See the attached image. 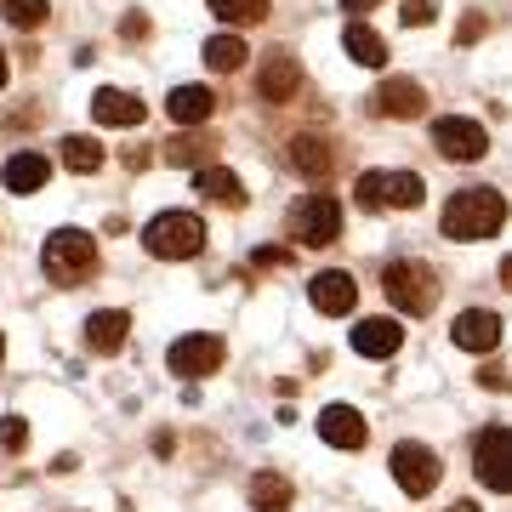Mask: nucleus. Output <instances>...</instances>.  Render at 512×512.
I'll list each match as a JSON object with an SVG mask.
<instances>
[{
    "mask_svg": "<svg viewBox=\"0 0 512 512\" xmlns=\"http://www.w3.org/2000/svg\"><path fill=\"white\" fill-rule=\"evenodd\" d=\"M211 137H171V143H165V160L171 165H211Z\"/></svg>",
    "mask_w": 512,
    "mask_h": 512,
    "instance_id": "nucleus-28",
    "label": "nucleus"
},
{
    "mask_svg": "<svg viewBox=\"0 0 512 512\" xmlns=\"http://www.w3.org/2000/svg\"><path fill=\"white\" fill-rule=\"evenodd\" d=\"M0 353H6V342H0Z\"/></svg>",
    "mask_w": 512,
    "mask_h": 512,
    "instance_id": "nucleus-37",
    "label": "nucleus"
},
{
    "mask_svg": "<svg viewBox=\"0 0 512 512\" xmlns=\"http://www.w3.org/2000/svg\"><path fill=\"white\" fill-rule=\"evenodd\" d=\"M205 63H211L217 74H234V69L251 63V52H245V40H239V35H211V40H205Z\"/></svg>",
    "mask_w": 512,
    "mask_h": 512,
    "instance_id": "nucleus-24",
    "label": "nucleus"
},
{
    "mask_svg": "<svg viewBox=\"0 0 512 512\" xmlns=\"http://www.w3.org/2000/svg\"><path fill=\"white\" fill-rule=\"evenodd\" d=\"M308 296H313V308H319V313H353V308H359V285H353V274H342V268L313 274Z\"/></svg>",
    "mask_w": 512,
    "mask_h": 512,
    "instance_id": "nucleus-12",
    "label": "nucleus"
},
{
    "mask_svg": "<svg viewBox=\"0 0 512 512\" xmlns=\"http://www.w3.org/2000/svg\"><path fill=\"white\" fill-rule=\"evenodd\" d=\"M507 222V200L495 188H461L444 205V239H495Z\"/></svg>",
    "mask_w": 512,
    "mask_h": 512,
    "instance_id": "nucleus-1",
    "label": "nucleus"
},
{
    "mask_svg": "<svg viewBox=\"0 0 512 512\" xmlns=\"http://www.w3.org/2000/svg\"><path fill=\"white\" fill-rule=\"evenodd\" d=\"M291 165L302 171V177H313V183H325V177H330V148L319 143V137H296V143H291Z\"/></svg>",
    "mask_w": 512,
    "mask_h": 512,
    "instance_id": "nucleus-25",
    "label": "nucleus"
},
{
    "mask_svg": "<svg viewBox=\"0 0 512 512\" xmlns=\"http://www.w3.org/2000/svg\"><path fill=\"white\" fill-rule=\"evenodd\" d=\"M120 35H126V40H143V35H148V18H137V12H131V18L120 23Z\"/></svg>",
    "mask_w": 512,
    "mask_h": 512,
    "instance_id": "nucleus-33",
    "label": "nucleus"
},
{
    "mask_svg": "<svg viewBox=\"0 0 512 512\" xmlns=\"http://www.w3.org/2000/svg\"><path fill=\"white\" fill-rule=\"evenodd\" d=\"M46 177H52V160H46V154H35V148L12 154V160H6V171H0L6 194H35V188L46 183Z\"/></svg>",
    "mask_w": 512,
    "mask_h": 512,
    "instance_id": "nucleus-19",
    "label": "nucleus"
},
{
    "mask_svg": "<svg viewBox=\"0 0 512 512\" xmlns=\"http://www.w3.org/2000/svg\"><path fill=\"white\" fill-rule=\"evenodd\" d=\"M200 194L217 205H245V188H239V177L228 165H200Z\"/></svg>",
    "mask_w": 512,
    "mask_h": 512,
    "instance_id": "nucleus-22",
    "label": "nucleus"
},
{
    "mask_svg": "<svg viewBox=\"0 0 512 512\" xmlns=\"http://www.w3.org/2000/svg\"><path fill=\"white\" fill-rule=\"evenodd\" d=\"M450 336H456V348H467V353H495L501 348V319H495L490 308H467V313H456Z\"/></svg>",
    "mask_w": 512,
    "mask_h": 512,
    "instance_id": "nucleus-11",
    "label": "nucleus"
},
{
    "mask_svg": "<svg viewBox=\"0 0 512 512\" xmlns=\"http://www.w3.org/2000/svg\"><path fill=\"white\" fill-rule=\"evenodd\" d=\"M410 29H427V23L439 18V0H404V12H399Z\"/></svg>",
    "mask_w": 512,
    "mask_h": 512,
    "instance_id": "nucleus-30",
    "label": "nucleus"
},
{
    "mask_svg": "<svg viewBox=\"0 0 512 512\" xmlns=\"http://www.w3.org/2000/svg\"><path fill=\"white\" fill-rule=\"evenodd\" d=\"M6 23L12 29H40L46 23V0H6Z\"/></svg>",
    "mask_w": 512,
    "mask_h": 512,
    "instance_id": "nucleus-29",
    "label": "nucleus"
},
{
    "mask_svg": "<svg viewBox=\"0 0 512 512\" xmlns=\"http://www.w3.org/2000/svg\"><path fill=\"white\" fill-rule=\"evenodd\" d=\"M353 194H359L365 211H416L427 200V183H421L416 171H365L353 183Z\"/></svg>",
    "mask_w": 512,
    "mask_h": 512,
    "instance_id": "nucleus-5",
    "label": "nucleus"
},
{
    "mask_svg": "<svg viewBox=\"0 0 512 512\" xmlns=\"http://www.w3.org/2000/svg\"><path fill=\"white\" fill-rule=\"evenodd\" d=\"M6 74H12V63H6V52H0V86H6Z\"/></svg>",
    "mask_w": 512,
    "mask_h": 512,
    "instance_id": "nucleus-36",
    "label": "nucleus"
},
{
    "mask_svg": "<svg viewBox=\"0 0 512 512\" xmlns=\"http://www.w3.org/2000/svg\"><path fill=\"white\" fill-rule=\"evenodd\" d=\"M0 444H6V450H23V444H29V427H23V416H6V421H0Z\"/></svg>",
    "mask_w": 512,
    "mask_h": 512,
    "instance_id": "nucleus-31",
    "label": "nucleus"
},
{
    "mask_svg": "<svg viewBox=\"0 0 512 512\" xmlns=\"http://www.w3.org/2000/svg\"><path fill=\"white\" fill-rule=\"evenodd\" d=\"M478 382L490 387V393H501V387H507V370H501V365H484V370H478Z\"/></svg>",
    "mask_w": 512,
    "mask_h": 512,
    "instance_id": "nucleus-32",
    "label": "nucleus"
},
{
    "mask_svg": "<svg viewBox=\"0 0 512 512\" xmlns=\"http://www.w3.org/2000/svg\"><path fill=\"white\" fill-rule=\"evenodd\" d=\"M165 114H171L177 126H205V120L217 114V92H211V86H177V92L165 97Z\"/></svg>",
    "mask_w": 512,
    "mask_h": 512,
    "instance_id": "nucleus-18",
    "label": "nucleus"
},
{
    "mask_svg": "<svg viewBox=\"0 0 512 512\" xmlns=\"http://www.w3.org/2000/svg\"><path fill=\"white\" fill-rule=\"evenodd\" d=\"M336 234H342V205L330 194H308L291 211V239H302V245H330Z\"/></svg>",
    "mask_w": 512,
    "mask_h": 512,
    "instance_id": "nucleus-7",
    "label": "nucleus"
},
{
    "mask_svg": "<svg viewBox=\"0 0 512 512\" xmlns=\"http://www.w3.org/2000/svg\"><path fill=\"white\" fill-rule=\"evenodd\" d=\"M444 512H484L478 501H456V507H444Z\"/></svg>",
    "mask_w": 512,
    "mask_h": 512,
    "instance_id": "nucleus-35",
    "label": "nucleus"
},
{
    "mask_svg": "<svg viewBox=\"0 0 512 512\" xmlns=\"http://www.w3.org/2000/svg\"><path fill=\"white\" fill-rule=\"evenodd\" d=\"M319 433H325V444H336V450H359L365 444V416L353 410V404H325V416H319Z\"/></svg>",
    "mask_w": 512,
    "mask_h": 512,
    "instance_id": "nucleus-17",
    "label": "nucleus"
},
{
    "mask_svg": "<svg viewBox=\"0 0 512 512\" xmlns=\"http://www.w3.org/2000/svg\"><path fill=\"white\" fill-rule=\"evenodd\" d=\"M433 148H439L444 160H484L490 154V131L478 126V120L450 114V120H433Z\"/></svg>",
    "mask_w": 512,
    "mask_h": 512,
    "instance_id": "nucleus-8",
    "label": "nucleus"
},
{
    "mask_svg": "<svg viewBox=\"0 0 512 512\" xmlns=\"http://www.w3.org/2000/svg\"><path fill=\"white\" fill-rule=\"evenodd\" d=\"M143 245L160 262H188V256L205 251V222L194 211H160V217L143 228Z\"/></svg>",
    "mask_w": 512,
    "mask_h": 512,
    "instance_id": "nucleus-3",
    "label": "nucleus"
},
{
    "mask_svg": "<svg viewBox=\"0 0 512 512\" xmlns=\"http://www.w3.org/2000/svg\"><path fill=\"white\" fill-rule=\"evenodd\" d=\"M296 86H302L296 57H291V52H268V63H262V74H256V92L268 97V103H291Z\"/></svg>",
    "mask_w": 512,
    "mask_h": 512,
    "instance_id": "nucleus-13",
    "label": "nucleus"
},
{
    "mask_svg": "<svg viewBox=\"0 0 512 512\" xmlns=\"http://www.w3.org/2000/svg\"><path fill=\"white\" fill-rule=\"evenodd\" d=\"M211 18L234 23V29H251V23L268 18V0H211Z\"/></svg>",
    "mask_w": 512,
    "mask_h": 512,
    "instance_id": "nucleus-27",
    "label": "nucleus"
},
{
    "mask_svg": "<svg viewBox=\"0 0 512 512\" xmlns=\"http://www.w3.org/2000/svg\"><path fill=\"white\" fill-rule=\"evenodd\" d=\"M348 12H370V6H382V0H342Z\"/></svg>",
    "mask_w": 512,
    "mask_h": 512,
    "instance_id": "nucleus-34",
    "label": "nucleus"
},
{
    "mask_svg": "<svg viewBox=\"0 0 512 512\" xmlns=\"http://www.w3.org/2000/svg\"><path fill=\"white\" fill-rule=\"evenodd\" d=\"M291 478H279V473H256L251 478V507L256 512H285L291 507Z\"/></svg>",
    "mask_w": 512,
    "mask_h": 512,
    "instance_id": "nucleus-23",
    "label": "nucleus"
},
{
    "mask_svg": "<svg viewBox=\"0 0 512 512\" xmlns=\"http://www.w3.org/2000/svg\"><path fill=\"white\" fill-rule=\"evenodd\" d=\"M126 330H131V319L120 308L92 313V319H86V348H92V353H120V348H126Z\"/></svg>",
    "mask_w": 512,
    "mask_h": 512,
    "instance_id": "nucleus-20",
    "label": "nucleus"
},
{
    "mask_svg": "<svg viewBox=\"0 0 512 512\" xmlns=\"http://www.w3.org/2000/svg\"><path fill=\"white\" fill-rule=\"evenodd\" d=\"M439 456L427 450V444H416V439H404V444H393V484H399L404 495H433L439 490Z\"/></svg>",
    "mask_w": 512,
    "mask_h": 512,
    "instance_id": "nucleus-6",
    "label": "nucleus"
},
{
    "mask_svg": "<svg viewBox=\"0 0 512 512\" xmlns=\"http://www.w3.org/2000/svg\"><path fill=\"white\" fill-rule=\"evenodd\" d=\"M507 427H484L478 433V450H473V467H478V484L484 490H507L512 484V467H507Z\"/></svg>",
    "mask_w": 512,
    "mask_h": 512,
    "instance_id": "nucleus-10",
    "label": "nucleus"
},
{
    "mask_svg": "<svg viewBox=\"0 0 512 512\" xmlns=\"http://www.w3.org/2000/svg\"><path fill=\"white\" fill-rule=\"evenodd\" d=\"M382 291H387V302H393L399 313L421 319V313H433V302H439V274H433L427 262H387L382 268Z\"/></svg>",
    "mask_w": 512,
    "mask_h": 512,
    "instance_id": "nucleus-4",
    "label": "nucleus"
},
{
    "mask_svg": "<svg viewBox=\"0 0 512 512\" xmlns=\"http://www.w3.org/2000/svg\"><path fill=\"white\" fill-rule=\"evenodd\" d=\"M92 114H97V126H143V97H131V92H120V86H97V97H92Z\"/></svg>",
    "mask_w": 512,
    "mask_h": 512,
    "instance_id": "nucleus-15",
    "label": "nucleus"
},
{
    "mask_svg": "<svg viewBox=\"0 0 512 512\" xmlns=\"http://www.w3.org/2000/svg\"><path fill=\"white\" fill-rule=\"evenodd\" d=\"M370 103H376V114H387V120H416V114L427 109V92H421L416 80H382Z\"/></svg>",
    "mask_w": 512,
    "mask_h": 512,
    "instance_id": "nucleus-16",
    "label": "nucleus"
},
{
    "mask_svg": "<svg viewBox=\"0 0 512 512\" xmlns=\"http://www.w3.org/2000/svg\"><path fill=\"white\" fill-rule=\"evenodd\" d=\"M40 262H46V279H52V285L74 291V285H80V279L97 268V239L80 234V228H57V234L46 239Z\"/></svg>",
    "mask_w": 512,
    "mask_h": 512,
    "instance_id": "nucleus-2",
    "label": "nucleus"
},
{
    "mask_svg": "<svg viewBox=\"0 0 512 512\" xmlns=\"http://www.w3.org/2000/svg\"><path fill=\"white\" fill-rule=\"evenodd\" d=\"M222 342L217 336H183V342H171V376H188V382H200V376H211V370L222 365Z\"/></svg>",
    "mask_w": 512,
    "mask_h": 512,
    "instance_id": "nucleus-9",
    "label": "nucleus"
},
{
    "mask_svg": "<svg viewBox=\"0 0 512 512\" xmlns=\"http://www.w3.org/2000/svg\"><path fill=\"white\" fill-rule=\"evenodd\" d=\"M342 46H348V57H353V63H365V69H382V63H387V40L376 35V29H365V23H348Z\"/></svg>",
    "mask_w": 512,
    "mask_h": 512,
    "instance_id": "nucleus-21",
    "label": "nucleus"
},
{
    "mask_svg": "<svg viewBox=\"0 0 512 512\" xmlns=\"http://www.w3.org/2000/svg\"><path fill=\"white\" fill-rule=\"evenodd\" d=\"M399 348H404L399 319H359V325H353V353H365V359H393Z\"/></svg>",
    "mask_w": 512,
    "mask_h": 512,
    "instance_id": "nucleus-14",
    "label": "nucleus"
},
{
    "mask_svg": "<svg viewBox=\"0 0 512 512\" xmlns=\"http://www.w3.org/2000/svg\"><path fill=\"white\" fill-rule=\"evenodd\" d=\"M63 165H69V171H80V177H92L97 165H103V143H97V137H63Z\"/></svg>",
    "mask_w": 512,
    "mask_h": 512,
    "instance_id": "nucleus-26",
    "label": "nucleus"
}]
</instances>
